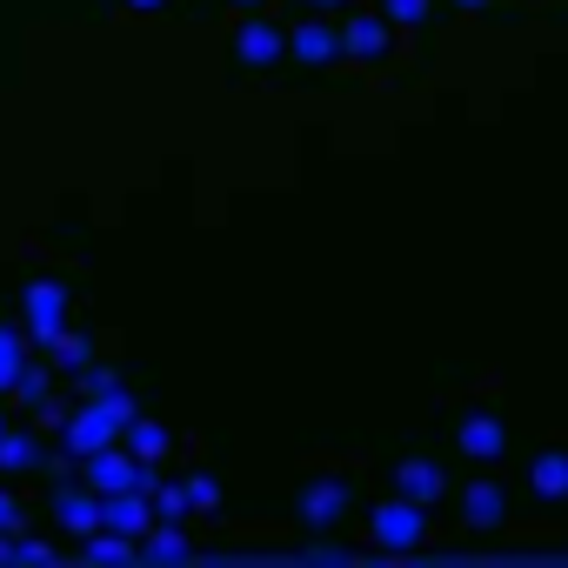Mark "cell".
<instances>
[{
	"label": "cell",
	"instance_id": "6da1fadb",
	"mask_svg": "<svg viewBox=\"0 0 568 568\" xmlns=\"http://www.w3.org/2000/svg\"><path fill=\"white\" fill-rule=\"evenodd\" d=\"M21 328H28L34 348H54V342L74 328V295H68V281H54V274L28 281V288H21Z\"/></svg>",
	"mask_w": 568,
	"mask_h": 568
},
{
	"label": "cell",
	"instance_id": "7a4b0ae2",
	"mask_svg": "<svg viewBox=\"0 0 568 568\" xmlns=\"http://www.w3.org/2000/svg\"><path fill=\"white\" fill-rule=\"evenodd\" d=\"M428 515H435V508H422V501H408V495H388L382 508H368V541H375L382 555H408V548L428 541Z\"/></svg>",
	"mask_w": 568,
	"mask_h": 568
},
{
	"label": "cell",
	"instance_id": "3957f363",
	"mask_svg": "<svg viewBox=\"0 0 568 568\" xmlns=\"http://www.w3.org/2000/svg\"><path fill=\"white\" fill-rule=\"evenodd\" d=\"M281 61H288V28H274L261 8L241 14V28H234V68L267 74V68H281Z\"/></svg>",
	"mask_w": 568,
	"mask_h": 568
},
{
	"label": "cell",
	"instance_id": "277c9868",
	"mask_svg": "<svg viewBox=\"0 0 568 568\" xmlns=\"http://www.w3.org/2000/svg\"><path fill=\"white\" fill-rule=\"evenodd\" d=\"M348 508H355L348 475H308V481H302V495H295V515H302L308 528H342V521H348Z\"/></svg>",
	"mask_w": 568,
	"mask_h": 568
},
{
	"label": "cell",
	"instance_id": "5b68a950",
	"mask_svg": "<svg viewBox=\"0 0 568 568\" xmlns=\"http://www.w3.org/2000/svg\"><path fill=\"white\" fill-rule=\"evenodd\" d=\"M288 61H302V68H335V61H348V41H342V28H335L328 14L308 8V21L288 28Z\"/></svg>",
	"mask_w": 568,
	"mask_h": 568
},
{
	"label": "cell",
	"instance_id": "8992f818",
	"mask_svg": "<svg viewBox=\"0 0 568 568\" xmlns=\"http://www.w3.org/2000/svg\"><path fill=\"white\" fill-rule=\"evenodd\" d=\"M114 442H121V415H114L108 402H81V408L68 415V428H61V448L81 455V462L101 455V448H114Z\"/></svg>",
	"mask_w": 568,
	"mask_h": 568
},
{
	"label": "cell",
	"instance_id": "52a82bcc",
	"mask_svg": "<svg viewBox=\"0 0 568 568\" xmlns=\"http://www.w3.org/2000/svg\"><path fill=\"white\" fill-rule=\"evenodd\" d=\"M395 34H402V28H395L382 8H375V14H348V21H342V41H348V61H355V68H382V61L395 54Z\"/></svg>",
	"mask_w": 568,
	"mask_h": 568
},
{
	"label": "cell",
	"instance_id": "ba28073f",
	"mask_svg": "<svg viewBox=\"0 0 568 568\" xmlns=\"http://www.w3.org/2000/svg\"><path fill=\"white\" fill-rule=\"evenodd\" d=\"M455 448H462V462H501V448H508V428H501V415H488V408H475L462 428H455Z\"/></svg>",
	"mask_w": 568,
	"mask_h": 568
},
{
	"label": "cell",
	"instance_id": "9c48e42d",
	"mask_svg": "<svg viewBox=\"0 0 568 568\" xmlns=\"http://www.w3.org/2000/svg\"><path fill=\"white\" fill-rule=\"evenodd\" d=\"M395 495H408V501H422V508H435V501L448 495V475H442V462H422V455H408V462H395Z\"/></svg>",
	"mask_w": 568,
	"mask_h": 568
},
{
	"label": "cell",
	"instance_id": "30bf717a",
	"mask_svg": "<svg viewBox=\"0 0 568 568\" xmlns=\"http://www.w3.org/2000/svg\"><path fill=\"white\" fill-rule=\"evenodd\" d=\"M501 515H508L501 481H495V475H475V481L462 488V521H468V528H501Z\"/></svg>",
	"mask_w": 568,
	"mask_h": 568
},
{
	"label": "cell",
	"instance_id": "8fae6325",
	"mask_svg": "<svg viewBox=\"0 0 568 568\" xmlns=\"http://www.w3.org/2000/svg\"><path fill=\"white\" fill-rule=\"evenodd\" d=\"M161 521V508H154V495L148 488H128V495H108V528H121V535H148Z\"/></svg>",
	"mask_w": 568,
	"mask_h": 568
},
{
	"label": "cell",
	"instance_id": "7c38bea8",
	"mask_svg": "<svg viewBox=\"0 0 568 568\" xmlns=\"http://www.w3.org/2000/svg\"><path fill=\"white\" fill-rule=\"evenodd\" d=\"M121 442H128L141 462H168V455H174V428H168V422H154V415H134V422L121 428Z\"/></svg>",
	"mask_w": 568,
	"mask_h": 568
},
{
	"label": "cell",
	"instance_id": "4fadbf2b",
	"mask_svg": "<svg viewBox=\"0 0 568 568\" xmlns=\"http://www.w3.org/2000/svg\"><path fill=\"white\" fill-rule=\"evenodd\" d=\"M528 488L541 501H568V448H541L535 468H528Z\"/></svg>",
	"mask_w": 568,
	"mask_h": 568
},
{
	"label": "cell",
	"instance_id": "5bb4252c",
	"mask_svg": "<svg viewBox=\"0 0 568 568\" xmlns=\"http://www.w3.org/2000/svg\"><path fill=\"white\" fill-rule=\"evenodd\" d=\"M48 455H41V442H34V428H8L0 435V475H34Z\"/></svg>",
	"mask_w": 568,
	"mask_h": 568
},
{
	"label": "cell",
	"instance_id": "9a60e30c",
	"mask_svg": "<svg viewBox=\"0 0 568 568\" xmlns=\"http://www.w3.org/2000/svg\"><path fill=\"white\" fill-rule=\"evenodd\" d=\"M194 541H187V521H154L141 535V561H181Z\"/></svg>",
	"mask_w": 568,
	"mask_h": 568
},
{
	"label": "cell",
	"instance_id": "2e32d148",
	"mask_svg": "<svg viewBox=\"0 0 568 568\" xmlns=\"http://www.w3.org/2000/svg\"><path fill=\"white\" fill-rule=\"evenodd\" d=\"M28 348H34V342H28V328H21V322H0V395H8V388H14V375L28 368Z\"/></svg>",
	"mask_w": 568,
	"mask_h": 568
},
{
	"label": "cell",
	"instance_id": "e0dca14e",
	"mask_svg": "<svg viewBox=\"0 0 568 568\" xmlns=\"http://www.w3.org/2000/svg\"><path fill=\"white\" fill-rule=\"evenodd\" d=\"M48 395H54V375H48V368H41L34 355H28V368L14 375V388H8V402H14V408H41Z\"/></svg>",
	"mask_w": 568,
	"mask_h": 568
},
{
	"label": "cell",
	"instance_id": "ac0fdd59",
	"mask_svg": "<svg viewBox=\"0 0 568 568\" xmlns=\"http://www.w3.org/2000/svg\"><path fill=\"white\" fill-rule=\"evenodd\" d=\"M48 355H54V368H61V375H81V368L94 362V335H81V328H68V335H61V342H54Z\"/></svg>",
	"mask_w": 568,
	"mask_h": 568
},
{
	"label": "cell",
	"instance_id": "d6986e66",
	"mask_svg": "<svg viewBox=\"0 0 568 568\" xmlns=\"http://www.w3.org/2000/svg\"><path fill=\"white\" fill-rule=\"evenodd\" d=\"M382 14H388L402 34H415V28H428V21H435V0H382Z\"/></svg>",
	"mask_w": 568,
	"mask_h": 568
},
{
	"label": "cell",
	"instance_id": "ffe728a7",
	"mask_svg": "<svg viewBox=\"0 0 568 568\" xmlns=\"http://www.w3.org/2000/svg\"><path fill=\"white\" fill-rule=\"evenodd\" d=\"M154 508H161V521H194L187 481H161V488H154Z\"/></svg>",
	"mask_w": 568,
	"mask_h": 568
},
{
	"label": "cell",
	"instance_id": "44dd1931",
	"mask_svg": "<svg viewBox=\"0 0 568 568\" xmlns=\"http://www.w3.org/2000/svg\"><path fill=\"white\" fill-rule=\"evenodd\" d=\"M74 388H81V402H101V395H114V388H121V375H114V368H101V362H88V368L74 375Z\"/></svg>",
	"mask_w": 568,
	"mask_h": 568
},
{
	"label": "cell",
	"instance_id": "7402d4cb",
	"mask_svg": "<svg viewBox=\"0 0 568 568\" xmlns=\"http://www.w3.org/2000/svg\"><path fill=\"white\" fill-rule=\"evenodd\" d=\"M181 481H187L194 515H214V508H221V481H214V475H181Z\"/></svg>",
	"mask_w": 568,
	"mask_h": 568
},
{
	"label": "cell",
	"instance_id": "603a6c76",
	"mask_svg": "<svg viewBox=\"0 0 568 568\" xmlns=\"http://www.w3.org/2000/svg\"><path fill=\"white\" fill-rule=\"evenodd\" d=\"M21 521H28V515H21V501L0 488V535H21Z\"/></svg>",
	"mask_w": 568,
	"mask_h": 568
},
{
	"label": "cell",
	"instance_id": "cb8c5ba5",
	"mask_svg": "<svg viewBox=\"0 0 568 568\" xmlns=\"http://www.w3.org/2000/svg\"><path fill=\"white\" fill-rule=\"evenodd\" d=\"M14 555H21V561H54V541H41V535H21V541H14Z\"/></svg>",
	"mask_w": 568,
	"mask_h": 568
},
{
	"label": "cell",
	"instance_id": "d4e9b609",
	"mask_svg": "<svg viewBox=\"0 0 568 568\" xmlns=\"http://www.w3.org/2000/svg\"><path fill=\"white\" fill-rule=\"evenodd\" d=\"M34 415H41V428H68V415H74V408H68V402H54V395H48V402H41V408H34Z\"/></svg>",
	"mask_w": 568,
	"mask_h": 568
},
{
	"label": "cell",
	"instance_id": "484cf974",
	"mask_svg": "<svg viewBox=\"0 0 568 568\" xmlns=\"http://www.w3.org/2000/svg\"><path fill=\"white\" fill-rule=\"evenodd\" d=\"M128 8H134V14H161V8H168V0H128Z\"/></svg>",
	"mask_w": 568,
	"mask_h": 568
},
{
	"label": "cell",
	"instance_id": "4316f807",
	"mask_svg": "<svg viewBox=\"0 0 568 568\" xmlns=\"http://www.w3.org/2000/svg\"><path fill=\"white\" fill-rule=\"evenodd\" d=\"M448 8H468V14H481V8H495V0H448Z\"/></svg>",
	"mask_w": 568,
	"mask_h": 568
},
{
	"label": "cell",
	"instance_id": "83f0119b",
	"mask_svg": "<svg viewBox=\"0 0 568 568\" xmlns=\"http://www.w3.org/2000/svg\"><path fill=\"white\" fill-rule=\"evenodd\" d=\"M308 8H315V14H335V8H348V0H308Z\"/></svg>",
	"mask_w": 568,
	"mask_h": 568
},
{
	"label": "cell",
	"instance_id": "f1b7e54d",
	"mask_svg": "<svg viewBox=\"0 0 568 568\" xmlns=\"http://www.w3.org/2000/svg\"><path fill=\"white\" fill-rule=\"evenodd\" d=\"M8 408H14V402H8V395H0V435H8V428H14V422H8Z\"/></svg>",
	"mask_w": 568,
	"mask_h": 568
},
{
	"label": "cell",
	"instance_id": "f546056e",
	"mask_svg": "<svg viewBox=\"0 0 568 568\" xmlns=\"http://www.w3.org/2000/svg\"><path fill=\"white\" fill-rule=\"evenodd\" d=\"M234 8H241V14H254V8H267V0H234Z\"/></svg>",
	"mask_w": 568,
	"mask_h": 568
}]
</instances>
